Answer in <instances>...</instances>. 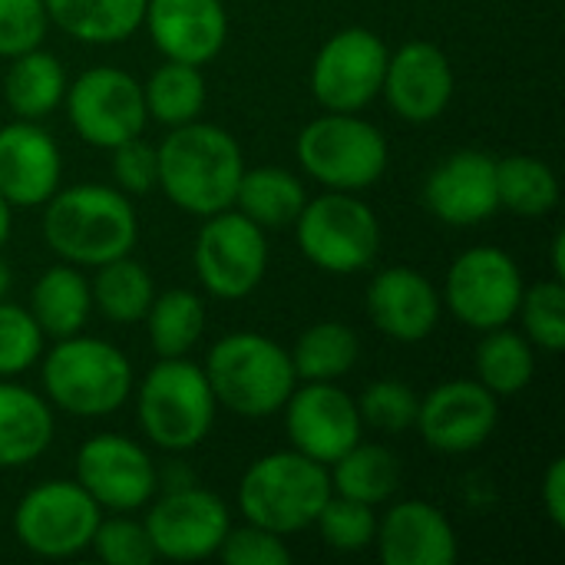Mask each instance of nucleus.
<instances>
[{
    "instance_id": "obj_44",
    "label": "nucleus",
    "mask_w": 565,
    "mask_h": 565,
    "mask_svg": "<svg viewBox=\"0 0 565 565\" xmlns=\"http://www.w3.org/2000/svg\"><path fill=\"white\" fill-rule=\"evenodd\" d=\"M543 510L556 530H565V460H553L543 477Z\"/></svg>"
},
{
    "instance_id": "obj_10",
    "label": "nucleus",
    "mask_w": 565,
    "mask_h": 565,
    "mask_svg": "<svg viewBox=\"0 0 565 565\" xmlns=\"http://www.w3.org/2000/svg\"><path fill=\"white\" fill-rule=\"evenodd\" d=\"M63 103L73 132L96 149H116L142 136L149 122L142 83L119 66L83 70L73 83H66Z\"/></svg>"
},
{
    "instance_id": "obj_35",
    "label": "nucleus",
    "mask_w": 565,
    "mask_h": 565,
    "mask_svg": "<svg viewBox=\"0 0 565 565\" xmlns=\"http://www.w3.org/2000/svg\"><path fill=\"white\" fill-rule=\"evenodd\" d=\"M288 354L298 381H338L358 364L361 341L344 321H318L301 331Z\"/></svg>"
},
{
    "instance_id": "obj_5",
    "label": "nucleus",
    "mask_w": 565,
    "mask_h": 565,
    "mask_svg": "<svg viewBox=\"0 0 565 565\" xmlns=\"http://www.w3.org/2000/svg\"><path fill=\"white\" fill-rule=\"evenodd\" d=\"M331 493L334 490L324 463L298 450H278L258 457L245 470L238 483V510L245 523L291 536L315 526Z\"/></svg>"
},
{
    "instance_id": "obj_45",
    "label": "nucleus",
    "mask_w": 565,
    "mask_h": 565,
    "mask_svg": "<svg viewBox=\"0 0 565 565\" xmlns=\"http://www.w3.org/2000/svg\"><path fill=\"white\" fill-rule=\"evenodd\" d=\"M553 278H565V232L553 235Z\"/></svg>"
},
{
    "instance_id": "obj_14",
    "label": "nucleus",
    "mask_w": 565,
    "mask_h": 565,
    "mask_svg": "<svg viewBox=\"0 0 565 565\" xmlns=\"http://www.w3.org/2000/svg\"><path fill=\"white\" fill-rule=\"evenodd\" d=\"M146 533L159 559L202 563L212 559L232 530L228 507L222 497L202 487H179L156 500L146 513Z\"/></svg>"
},
{
    "instance_id": "obj_37",
    "label": "nucleus",
    "mask_w": 565,
    "mask_h": 565,
    "mask_svg": "<svg viewBox=\"0 0 565 565\" xmlns=\"http://www.w3.org/2000/svg\"><path fill=\"white\" fill-rule=\"evenodd\" d=\"M377 507H367V503H358V500H348V497H338L331 493L328 503L321 507L315 526L321 533V540L338 550V553H361L367 546H374V536H377Z\"/></svg>"
},
{
    "instance_id": "obj_12",
    "label": "nucleus",
    "mask_w": 565,
    "mask_h": 565,
    "mask_svg": "<svg viewBox=\"0 0 565 565\" xmlns=\"http://www.w3.org/2000/svg\"><path fill=\"white\" fill-rule=\"evenodd\" d=\"M523 288V271L513 255L497 245H480L454 258L440 298L457 321L483 334L513 324Z\"/></svg>"
},
{
    "instance_id": "obj_41",
    "label": "nucleus",
    "mask_w": 565,
    "mask_h": 565,
    "mask_svg": "<svg viewBox=\"0 0 565 565\" xmlns=\"http://www.w3.org/2000/svg\"><path fill=\"white\" fill-rule=\"evenodd\" d=\"M50 17L43 0H0V56H17L43 46Z\"/></svg>"
},
{
    "instance_id": "obj_16",
    "label": "nucleus",
    "mask_w": 565,
    "mask_h": 565,
    "mask_svg": "<svg viewBox=\"0 0 565 565\" xmlns=\"http://www.w3.org/2000/svg\"><path fill=\"white\" fill-rule=\"evenodd\" d=\"M76 483L96 500L99 510L132 513L156 497L159 473L142 444L119 434H99L76 454Z\"/></svg>"
},
{
    "instance_id": "obj_38",
    "label": "nucleus",
    "mask_w": 565,
    "mask_h": 565,
    "mask_svg": "<svg viewBox=\"0 0 565 565\" xmlns=\"http://www.w3.org/2000/svg\"><path fill=\"white\" fill-rule=\"evenodd\" d=\"M417 407L420 397L397 377H384L364 387L358 397V414L361 424L381 434H404L417 424Z\"/></svg>"
},
{
    "instance_id": "obj_39",
    "label": "nucleus",
    "mask_w": 565,
    "mask_h": 565,
    "mask_svg": "<svg viewBox=\"0 0 565 565\" xmlns=\"http://www.w3.org/2000/svg\"><path fill=\"white\" fill-rule=\"evenodd\" d=\"M43 354V331L20 305L0 301V377L30 371Z\"/></svg>"
},
{
    "instance_id": "obj_11",
    "label": "nucleus",
    "mask_w": 565,
    "mask_h": 565,
    "mask_svg": "<svg viewBox=\"0 0 565 565\" xmlns=\"http://www.w3.org/2000/svg\"><path fill=\"white\" fill-rule=\"evenodd\" d=\"M195 275L218 301L248 298L268 271V238L238 209L215 212L195 235Z\"/></svg>"
},
{
    "instance_id": "obj_9",
    "label": "nucleus",
    "mask_w": 565,
    "mask_h": 565,
    "mask_svg": "<svg viewBox=\"0 0 565 565\" xmlns=\"http://www.w3.org/2000/svg\"><path fill=\"white\" fill-rule=\"evenodd\" d=\"M99 520L103 510L76 480H43L17 503L13 533L40 559H70L89 550Z\"/></svg>"
},
{
    "instance_id": "obj_47",
    "label": "nucleus",
    "mask_w": 565,
    "mask_h": 565,
    "mask_svg": "<svg viewBox=\"0 0 565 565\" xmlns=\"http://www.w3.org/2000/svg\"><path fill=\"white\" fill-rule=\"evenodd\" d=\"M7 291H10V265L0 258V301L7 298Z\"/></svg>"
},
{
    "instance_id": "obj_19",
    "label": "nucleus",
    "mask_w": 565,
    "mask_h": 565,
    "mask_svg": "<svg viewBox=\"0 0 565 565\" xmlns=\"http://www.w3.org/2000/svg\"><path fill=\"white\" fill-rule=\"evenodd\" d=\"M364 308H367L371 324L384 338L401 341V344H417L437 331L444 298L424 271L394 265L371 278Z\"/></svg>"
},
{
    "instance_id": "obj_8",
    "label": "nucleus",
    "mask_w": 565,
    "mask_h": 565,
    "mask_svg": "<svg viewBox=\"0 0 565 565\" xmlns=\"http://www.w3.org/2000/svg\"><path fill=\"white\" fill-rule=\"evenodd\" d=\"M301 255L328 275H354L374 265L381 252V222L354 192L328 189L308 199L295 218Z\"/></svg>"
},
{
    "instance_id": "obj_22",
    "label": "nucleus",
    "mask_w": 565,
    "mask_h": 565,
    "mask_svg": "<svg viewBox=\"0 0 565 565\" xmlns=\"http://www.w3.org/2000/svg\"><path fill=\"white\" fill-rule=\"evenodd\" d=\"M142 26L166 60L205 66L228 40L225 0H146Z\"/></svg>"
},
{
    "instance_id": "obj_31",
    "label": "nucleus",
    "mask_w": 565,
    "mask_h": 565,
    "mask_svg": "<svg viewBox=\"0 0 565 565\" xmlns=\"http://www.w3.org/2000/svg\"><path fill=\"white\" fill-rule=\"evenodd\" d=\"M477 381L493 391L497 397L520 394L536 377V348L526 334L510 331V324L483 331V341L477 344Z\"/></svg>"
},
{
    "instance_id": "obj_21",
    "label": "nucleus",
    "mask_w": 565,
    "mask_h": 565,
    "mask_svg": "<svg viewBox=\"0 0 565 565\" xmlns=\"http://www.w3.org/2000/svg\"><path fill=\"white\" fill-rule=\"evenodd\" d=\"M63 179V152L56 139L33 119L0 126V195L13 209L43 205Z\"/></svg>"
},
{
    "instance_id": "obj_46",
    "label": "nucleus",
    "mask_w": 565,
    "mask_h": 565,
    "mask_svg": "<svg viewBox=\"0 0 565 565\" xmlns=\"http://www.w3.org/2000/svg\"><path fill=\"white\" fill-rule=\"evenodd\" d=\"M10 225H13V205L0 195V248H3L7 238H10Z\"/></svg>"
},
{
    "instance_id": "obj_42",
    "label": "nucleus",
    "mask_w": 565,
    "mask_h": 565,
    "mask_svg": "<svg viewBox=\"0 0 565 565\" xmlns=\"http://www.w3.org/2000/svg\"><path fill=\"white\" fill-rule=\"evenodd\" d=\"M215 556L225 565H291V550L285 546V536L255 523L228 530Z\"/></svg>"
},
{
    "instance_id": "obj_33",
    "label": "nucleus",
    "mask_w": 565,
    "mask_h": 565,
    "mask_svg": "<svg viewBox=\"0 0 565 565\" xmlns=\"http://www.w3.org/2000/svg\"><path fill=\"white\" fill-rule=\"evenodd\" d=\"M142 321L159 358H185L205 331V305L189 288H169L162 295L156 291Z\"/></svg>"
},
{
    "instance_id": "obj_17",
    "label": "nucleus",
    "mask_w": 565,
    "mask_h": 565,
    "mask_svg": "<svg viewBox=\"0 0 565 565\" xmlns=\"http://www.w3.org/2000/svg\"><path fill=\"white\" fill-rule=\"evenodd\" d=\"M500 420L497 394L473 381H444L417 407V434L437 454H470L480 450Z\"/></svg>"
},
{
    "instance_id": "obj_29",
    "label": "nucleus",
    "mask_w": 565,
    "mask_h": 565,
    "mask_svg": "<svg viewBox=\"0 0 565 565\" xmlns=\"http://www.w3.org/2000/svg\"><path fill=\"white\" fill-rule=\"evenodd\" d=\"M328 477H331V490L338 497H348V500H358L367 507H381L401 487V463L387 447L358 440L348 454H341L328 467Z\"/></svg>"
},
{
    "instance_id": "obj_40",
    "label": "nucleus",
    "mask_w": 565,
    "mask_h": 565,
    "mask_svg": "<svg viewBox=\"0 0 565 565\" xmlns=\"http://www.w3.org/2000/svg\"><path fill=\"white\" fill-rule=\"evenodd\" d=\"M89 550L106 565H152L159 556L152 550V540L146 533V523H136L129 516H103Z\"/></svg>"
},
{
    "instance_id": "obj_13",
    "label": "nucleus",
    "mask_w": 565,
    "mask_h": 565,
    "mask_svg": "<svg viewBox=\"0 0 565 565\" xmlns=\"http://www.w3.org/2000/svg\"><path fill=\"white\" fill-rule=\"evenodd\" d=\"M391 50L367 26H344L328 36L311 63V93L324 113H361L381 96Z\"/></svg>"
},
{
    "instance_id": "obj_24",
    "label": "nucleus",
    "mask_w": 565,
    "mask_h": 565,
    "mask_svg": "<svg viewBox=\"0 0 565 565\" xmlns=\"http://www.w3.org/2000/svg\"><path fill=\"white\" fill-rule=\"evenodd\" d=\"M53 407L36 391L0 377V470L33 463L53 444Z\"/></svg>"
},
{
    "instance_id": "obj_7",
    "label": "nucleus",
    "mask_w": 565,
    "mask_h": 565,
    "mask_svg": "<svg viewBox=\"0 0 565 565\" xmlns=\"http://www.w3.org/2000/svg\"><path fill=\"white\" fill-rule=\"evenodd\" d=\"M301 169L334 192H364L387 169L384 132L358 113H324L311 119L295 142Z\"/></svg>"
},
{
    "instance_id": "obj_6",
    "label": "nucleus",
    "mask_w": 565,
    "mask_h": 565,
    "mask_svg": "<svg viewBox=\"0 0 565 565\" xmlns=\"http://www.w3.org/2000/svg\"><path fill=\"white\" fill-rule=\"evenodd\" d=\"M215 411L218 404L209 377L189 358H159L136 394V417L142 434L169 454L199 447L212 434Z\"/></svg>"
},
{
    "instance_id": "obj_26",
    "label": "nucleus",
    "mask_w": 565,
    "mask_h": 565,
    "mask_svg": "<svg viewBox=\"0 0 565 565\" xmlns=\"http://www.w3.org/2000/svg\"><path fill=\"white\" fill-rule=\"evenodd\" d=\"M43 7L53 26L93 46L129 40L146 17V0H43Z\"/></svg>"
},
{
    "instance_id": "obj_15",
    "label": "nucleus",
    "mask_w": 565,
    "mask_h": 565,
    "mask_svg": "<svg viewBox=\"0 0 565 565\" xmlns=\"http://www.w3.org/2000/svg\"><path fill=\"white\" fill-rule=\"evenodd\" d=\"M281 411L291 450L324 467H331L364 437L358 401L334 381H305L301 387L295 384Z\"/></svg>"
},
{
    "instance_id": "obj_30",
    "label": "nucleus",
    "mask_w": 565,
    "mask_h": 565,
    "mask_svg": "<svg viewBox=\"0 0 565 565\" xmlns=\"http://www.w3.org/2000/svg\"><path fill=\"white\" fill-rule=\"evenodd\" d=\"M93 271H96L89 281L93 308L113 324H139L156 298L149 268L139 265L132 255H122L106 265H96Z\"/></svg>"
},
{
    "instance_id": "obj_18",
    "label": "nucleus",
    "mask_w": 565,
    "mask_h": 565,
    "mask_svg": "<svg viewBox=\"0 0 565 565\" xmlns=\"http://www.w3.org/2000/svg\"><path fill=\"white\" fill-rule=\"evenodd\" d=\"M454 89H457L454 63L440 46L427 40H411L387 56L381 93L404 122L414 126L434 122L437 116L447 113Z\"/></svg>"
},
{
    "instance_id": "obj_20",
    "label": "nucleus",
    "mask_w": 565,
    "mask_h": 565,
    "mask_svg": "<svg viewBox=\"0 0 565 565\" xmlns=\"http://www.w3.org/2000/svg\"><path fill=\"white\" fill-rule=\"evenodd\" d=\"M427 209L454 228H470L500 212L497 199V159L480 149L450 152L434 166L424 182Z\"/></svg>"
},
{
    "instance_id": "obj_2",
    "label": "nucleus",
    "mask_w": 565,
    "mask_h": 565,
    "mask_svg": "<svg viewBox=\"0 0 565 565\" xmlns=\"http://www.w3.org/2000/svg\"><path fill=\"white\" fill-rule=\"evenodd\" d=\"M43 238L60 262L96 268L132 255L139 218L129 195L116 185L79 182L56 189L43 202Z\"/></svg>"
},
{
    "instance_id": "obj_28",
    "label": "nucleus",
    "mask_w": 565,
    "mask_h": 565,
    "mask_svg": "<svg viewBox=\"0 0 565 565\" xmlns=\"http://www.w3.org/2000/svg\"><path fill=\"white\" fill-rule=\"evenodd\" d=\"M63 96H66V70L50 50L33 46L26 53L10 56V70L3 76V103L17 119L40 122L63 103Z\"/></svg>"
},
{
    "instance_id": "obj_23",
    "label": "nucleus",
    "mask_w": 565,
    "mask_h": 565,
    "mask_svg": "<svg viewBox=\"0 0 565 565\" xmlns=\"http://www.w3.org/2000/svg\"><path fill=\"white\" fill-rule=\"evenodd\" d=\"M374 546L384 565H454L457 559V533L444 510L427 500L394 503L377 520Z\"/></svg>"
},
{
    "instance_id": "obj_25",
    "label": "nucleus",
    "mask_w": 565,
    "mask_h": 565,
    "mask_svg": "<svg viewBox=\"0 0 565 565\" xmlns=\"http://www.w3.org/2000/svg\"><path fill=\"white\" fill-rule=\"evenodd\" d=\"M33 321L40 324L43 338H70L79 334L89 321L93 311V295H89V278L76 265H50L30 291V308Z\"/></svg>"
},
{
    "instance_id": "obj_3",
    "label": "nucleus",
    "mask_w": 565,
    "mask_h": 565,
    "mask_svg": "<svg viewBox=\"0 0 565 565\" xmlns=\"http://www.w3.org/2000/svg\"><path fill=\"white\" fill-rule=\"evenodd\" d=\"M202 371L215 404L248 420L278 414L298 384L291 354L278 341L255 331H235L215 341Z\"/></svg>"
},
{
    "instance_id": "obj_36",
    "label": "nucleus",
    "mask_w": 565,
    "mask_h": 565,
    "mask_svg": "<svg viewBox=\"0 0 565 565\" xmlns=\"http://www.w3.org/2000/svg\"><path fill=\"white\" fill-rule=\"evenodd\" d=\"M516 318L523 321V334L533 348L546 354H559L565 348V285L559 278L523 288Z\"/></svg>"
},
{
    "instance_id": "obj_27",
    "label": "nucleus",
    "mask_w": 565,
    "mask_h": 565,
    "mask_svg": "<svg viewBox=\"0 0 565 565\" xmlns=\"http://www.w3.org/2000/svg\"><path fill=\"white\" fill-rule=\"evenodd\" d=\"M308 202V192L301 179L291 169L281 166H255L242 172L235 189V205L245 218H252L258 228H288L301 215Z\"/></svg>"
},
{
    "instance_id": "obj_34",
    "label": "nucleus",
    "mask_w": 565,
    "mask_h": 565,
    "mask_svg": "<svg viewBox=\"0 0 565 565\" xmlns=\"http://www.w3.org/2000/svg\"><path fill=\"white\" fill-rule=\"evenodd\" d=\"M142 99H146L149 119L162 122L166 129L185 126V122L199 119L202 109H205V76H202V66L166 60L146 79Z\"/></svg>"
},
{
    "instance_id": "obj_1",
    "label": "nucleus",
    "mask_w": 565,
    "mask_h": 565,
    "mask_svg": "<svg viewBox=\"0 0 565 565\" xmlns=\"http://www.w3.org/2000/svg\"><path fill=\"white\" fill-rule=\"evenodd\" d=\"M156 162L159 189L169 195L175 209L209 218L235 205L245 156L228 129L202 119L172 126L166 139L156 146Z\"/></svg>"
},
{
    "instance_id": "obj_32",
    "label": "nucleus",
    "mask_w": 565,
    "mask_h": 565,
    "mask_svg": "<svg viewBox=\"0 0 565 565\" xmlns=\"http://www.w3.org/2000/svg\"><path fill=\"white\" fill-rule=\"evenodd\" d=\"M497 199L520 218H543L559 205V179L536 156H507L497 159Z\"/></svg>"
},
{
    "instance_id": "obj_43",
    "label": "nucleus",
    "mask_w": 565,
    "mask_h": 565,
    "mask_svg": "<svg viewBox=\"0 0 565 565\" xmlns=\"http://www.w3.org/2000/svg\"><path fill=\"white\" fill-rule=\"evenodd\" d=\"M109 169L116 179V189L126 195H146L159 189V162H156V146L142 142V136L109 149Z\"/></svg>"
},
{
    "instance_id": "obj_4",
    "label": "nucleus",
    "mask_w": 565,
    "mask_h": 565,
    "mask_svg": "<svg viewBox=\"0 0 565 565\" xmlns=\"http://www.w3.org/2000/svg\"><path fill=\"white\" fill-rule=\"evenodd\" d=\"M40 358L46 401L70 417H109L132 394L129 358L103 338H89L83 331L56 338V344Z\"/></svg>"
}]
</instances>
